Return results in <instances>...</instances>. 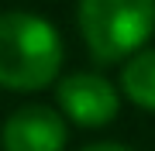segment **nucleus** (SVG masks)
<instances>
[{
  "label": "nucleus",
  "instance_id": "1",
  "mask_svg": "<svg viewBox=\"0 0 155 151\" xmlns=\"http://www.w3.org/2000/svg\"><path fill=\"white\" fill-rule=\"evenodd\" d=\"M62 38L45 17L28 11L0 14V86L41 90L59 76Z\"/></svg>",
  "mask_w": 155,
  "mask_h": 151
},
{
  "label": "nucleus",
  "instance_id": "2",
  "mask_svg": "<svg viewBox=\"0 0 155 151\" xmlns=\"http://www.w3.org/2000/svg\"><path fill=\"white\" fill-rule=\"evenodd\" d=\"M76 17L97 62H127L155 31V0H79Z\"/></svg>",
  "mask_w": 155,
  "mask_h": 151
},
{
  "label": "nucleus",
  "instance_id": "3",
  "mask_svg": "<svg viewBox=\"0 0 155 151\" xmlns=\"http://www.w3.org/2000/svg\"><path fill=\"white\" fill-rule=\"evenodd\" d=\"M55 100L62 120H72L79 127H104L121 110V93L110 79L100 72H72L55 86Z\"/></svg>",
  "mask_w": 155,
  "mask_h": 151
},
{
  "label": "nucleus",
  "instance_id": "4",
  "mask_svg": "<svg viewBox=\"0 0 155 151\" xmlns=\"http://www.w3.org/2000/svg\"><path fill=\"white\" fill-rule=\"evenodd\" d=\"M69 141V124L45 103L17 106L0 127L4 151H62Z\"/></svg>",
  "mask_w": 155,
  "mask_h": 151
},
{
  "label": "nucleus",
  "instance_id": "5",
  "mask_svg": "<svg viewBox=\"0 0 155 151\" xmlns=\"http://www.w3.org/2000/svg\"><path fill=\"white\" fill-rule=\"evenodd\" d=\"M121 90L134 106L155 110V48H141L121 69Z\"/></svg>",
  "mask_w": 155,
  "mask_h": 151
},
{
  "label": "nucleus",
  "instance_id": "6",
  "mask_svg": "<svg viewBox=\"0 0 155 151\" xmlns=\"http://www.w3.org/2000/svg\"><path fill=\"white\" fill-rule=\"evenodd\" d=\"M83 151H131V148H124V144H90Z\"/></svg>",
  "mask_w": 155,
  "mask_h": 151
}]
</instances>
